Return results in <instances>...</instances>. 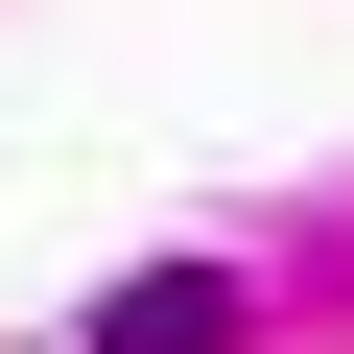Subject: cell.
Masks as SVG:
<instances>
[{
	"label": "cell",
	"instance_id": "obj_1",
	"mask_svg": "<svg viewBox=\"0 0 354 354\" xmlns=\"http://www.w3.org/2000/svg\"><path fill=\"white\" fill-rule=\"evenodd\" d=\"M95 354H236V283H213V260H142V283L95 307Z\"/></svg>",
	"mask_w": 354,
	"mask_h": 354
}]
</instances>
